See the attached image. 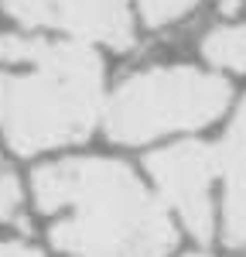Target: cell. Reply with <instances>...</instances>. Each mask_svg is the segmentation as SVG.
Here are the masks:
<instances>
[{
	"mask_svg": "<svg viewBox=\"0 0 246 257\" xmlns=\"http://www.w3.org/2000/svg\"><path fill=\"white\" fill-rule=\"evenodd\" d=\"M0 257H44V254L34 250V247H24V243L7 240V243H0Z\"/></svg>",
	"mask_w": 246,
	"mask_h": 257,
	"instance_id": "9",
	"label": "cell"
},
{
	"mask_svg": "<svg viewBox=\"0 0 246 257\" xmlns=\"http://www.w3.org/2000/svg\"><path fill=\"white\" fill-rule=\"evenodd\" d=\"M140 7V18L150 24V28H161V24H171L182 14H188L198 0H134Z\"/></svg>",
	"mask_w": 246,
	"mask_h": 257,
	"instance_id": "8",
	"label": "cell"
},
{
	"mask_svg": "<svg viewBox=\"0 0 246 257\" xmlns=\"http://www.w3.org/2000/svg\"><path fill=\"white\" fill-rule=\"evenodd\" d=\"M4 11L28 28H58L72 38L102 41L110 48L134 45L130 0H0Z\"/></svg>",
	"mask_w": 246,
	"mask_h": 257,
	"instance_id": "5",
	"label": "cell"
},
{
	"mask_svg": "<svg viewBox=\"0 0 246 257\" xmlns=\"http://www.w3.org/2000/svg\"><path fill=\"white\" fill-rule=\"evenodd\" d=\"M216 155L226 182L222 240L226 247H246V99L240 103L222 144H216Z\"/></svg>",
	"mask_w": 246,
	"mask_h": 257,
	"instance_id": "6",
	"label": "cell"
},
{
	"mask_svg": "<svg viewBox=\"0 0 246 257\" xmlns=\"http://www.w3.org/2000/svg\"><path fill=\"white\" fill-rule=\"evenodd\" d=\"M41 213L72 209L48 237L68 257H168L178 230L130 165L116 158H65L41 165L34 178Z\"/></svg>",
	"mask_w": 246,
	"mask_h": 257,
	"instance_id": "1",
	"label": "cell"
},
{
	"mask_svg": "<svg viewBox=\"0 0 246 257\" xmlns=\"http://www.w3.org/2000/svg\"><path fill=\"white\" fill-rule=\"evenodd\" d=\"M144 165L161 199L182 216L184 230L198 243H208L216 237V209H212V178L219 172L216 144L184 141V144L147 155Z\"/></svg>",
	"mask_w": 246,
	"mask_h": 257,
	"instance_id": "4",
	"label": "cell"
},
{
	"mask_svg": "<svg viewBox=\"0 0 246 257\" xmlns=\"http://www.w3.org/2000/svg\"><path fill=\"white\" fill-rule=\"evenodd\" d=\"M229 96L222 76L188 65L147 69L116 86L102 106V127L116 144H147L161 134L208 127L229 106Z\"/></svg>",
	"mask_w": 246,
	"mask_h": 257,
	"instance_id": "3",
	"label": "cell"
},
{
	"mask_svg": "<svg viewBox=\"0 0 246 257\" xmlns=\"http://www.w3.org/2000/svg\"><path fill=\"white\" fill-rule=\"evenodd\" d=\"M202 55L205 62H212L219 69L246 72V24H229V28L208 31L202 41Z\"/></svg>",
	"mask_w": 246,
	"mask_h": 257,
	"instance_id": "7",
	"label": "cell"
},
{
	"mask_svg": "<svg viewBox=\"0 0 246 257\" xmlns=\"http://www.w3.org/2000/svg\"><path fill=\"white\" fill-rule=\"evenodd\" d=\"M184 257H212V254H184Z\"/></svg>",
	"mask_w": 246,
	"mask_h": 257,
	"instance_id": "10",
	"label": "cell"
},
{
	"mask_svg": "<svg viewBox=\"0 0 246 257\" xmlns=\"http://www.w3.org/2000/svg\"><path fill=\"white\" fill-rule=\"evenodd\" d=\"M0 62H31L28 76L0 72V131L18 155H38L92 134L102 113V59L86 41L0 35Z\"/></svg>",
	"mask_w": 246,
	"mask_h": 257,
	"instance_id": "2",
	"label": "cell"
}]
</instances>
